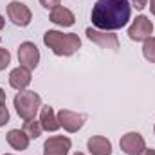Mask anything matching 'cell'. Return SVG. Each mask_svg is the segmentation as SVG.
Here are the masks:
<instances>
[{"label":"cell","instance_id":"cell-3","mask_svg":"<svg viewBox=\"0 0 155 155\" xmlns=\"http://www.w3.org/2000/svg\"><path fill=\"white\" fill-rule=\"evenodd\" d=\"M13 103H15V110H16L18 117H22L24 121L35 119L38 110L41 108V97L35 90H22V92H18L15 96Z\"/></svg>","mask_w":155,"mask_h":155},{"label":"cell","instance_id":"cell-21","mask_svg":"<svg viewBox=\"0 0 155 155\" xmlns=\"http://www.w3.org/2000/svg\"><path fill=\"white\" fill-rule=\"evenodd\" d=\"M130 4H132V7H135V9H144L146 5H148V0H130Z\"/></svg>","mask_w":155,"mask_h":155},{"label":"cell","instance_id":"cell-27","mask_svg":"<svg viewBox=\"0 0 155 155\" xmlns=\"http://www.w3.org/2000/svg\"><path fill=\"white\" fill-rule=\"evenodd\" d=\"M4 155H13V153H4Z\"/></svg>","mask_w":155,"mask_h":155},{"label":"cell","instance_id":"cell-26","mask_svg":"<svg viewBox=\"0 0 155 155\" xmlns=\"http://www.w3.org/2000/svg\"><path fill=\"white\" fill-rule=\"evenodd\" d=\"M74 155H85V153H81V152H76V153H74Z\"/></svg>","mask_w":155,"mask_h":155},{"label":"cell","instance_id":"cell-5","mask_svg":"<svg viewBox=\"0 0 155 155\" xmlns=\"http://www.w3.org/2000/svg\"><path fill=\"white\" fill-rule=\"evenodd\" d=\"M7 16L18 27H27L31 24V20H33L31 9L24 2H18V0H13V2L7 4Z\"/></svg>","mask_w":155,"mask_h":155},{"label":"cell","instance_id":"cell-22","mask_svg":"<svg viewBox=\"0 0 155 155\" xmlns=\"http://www.w3.org/2000/svg\"><path fill=\"white\" fill-rule=\"evenodd\" d=\"M5 99H7V96H5V90L0 87V107H4V105H5Z\"/></svg>","mask_w":155,"mask_h":155},{"label":"cell","instance_id":"cell-1","mask_svg":"<svg viewBox=\"0 0 155 155\" xmlns=\"http://www.w3.org/2000/svg\"><path fill=\"white\" fill-rule=\"evenodd\" d=\"M132 16L130 0H97L92 7L90 20L99 31H117L123 29Z\"/></svg>","mask_w":155,"mask_h":155},{"label":"cell","instance_id":"cell-16","mask_svg":"<svg viewBox=\"0 0 155 155\" xmlns=\"http://www.w3.org/2000/svg\"><path fill=\"white\" fill-rule=\"evenodd\" d=\"M22 130L27 134L29 139H38L40 135H41V132H43L41 123L36 121V119H27V121H24V128H22Z\"/></svg>","mask_w":155,"mask_h":155},{"label":"cell","instance_id":"cell-28","mask_svg":"<svg viewBox=\"0 0 155 155\" xmlns=\"http://www.w3.org/2000/svg\"><path fill=\"white\" fill-rule=\"evenodd\" d=\"M153 134H155V126H153Z\"/></svg>","mask_w":155,"mask_h":155},{"label":"cell","instance_id":"cell-9","mask_svg":"<svg viewBox=\"0 0 155 155\" xmlns=\"http://www.w3.org/2000/svg\"><path fill=\"white\" fill-rule=\"evenodd\" d=\"M119 148H121L123 153L126 155H137L146 148V141H144V137L139 132H128V134H124L121 137Z\"/></svg>","mask_w":155,"mask_h":155},{"label":"cell","instance_id":"cell-18","mask_svg":"<svg viewBox=\"0 0 155 155\" xmlns=\"http://www.w3.org/2000/svg\"><path fill=\"white\" fill-rule=\"evenodd\" d=\"M11 63V52L4 47H0V71H4Z\"/></svg>","mask_w":155,"mask_h":155},{"label":"cell","instance_id":"cell-4","mask_svg":"<svg viewBox=\"0 0 155 155\" xmlns=\"http://www.w3.org/2000/svg\"><path fill=\"white\" fill-rule=\"evenodd\" d=\"M56 116H58L60 128H63L69 134H76L78 130H81L85 121H87L85 114H79V112H74V110H67V108H61Z\"/></svg>","mask_w":155,"mask_h":155},{"label":"cell","instance_id":"cell-25","mask_svg":"<svg viewBox=\"0 0 155 155\" xmlns=\"http://www.w3.org/2000/svg\"><path fill=\"white\" fill-rule=\"evenodd\" d=\"M4 25H5V20H4V16H2V15H0V31H2V29H4Z\"/></svg>","mask_w":155,"mask_h":155},{"label":"cell","instance_id":"cell-11","mask_svg":"<svg viewBox=\"0 0 155 155\" xmlns=\"http://www.w3.org/2000/svg\"><path fill=\"white\" fill-rule=\"evenodd\" d=\"M31 81H33L31 71L25 69V67H22V65L16 67V69H13V71L9 72V85H11L15 90H18V92L27 90V87L31 85Z\"/></svg>","mask_w":155,"mask_h":155},{"label":"cell","instance_id":"cell-14","mask_svg":"<svg viewBox=\"0 0 155 155\" xmlns=\"http://www.w3.org/2000/svg\"><path fill=\"white\" fill-rule=\"evenodd\" d=\"M5 141H7V144H9L13 150L24 152V150H27V146H29V141H31V139L27 137V134H25L24 130H20V128H13V130H9V132H7Z\"/></svg>","mask_w":155,"mask_h":155},{"label":"cell","instance_id":"cell-20","mask_svg":"<svg viewBox=\"0 0 155 155\" xmlns=\"http://www.w3.org/2000/svg\"><path fill=\"white\" fill-rule=\"evenodd\" d=\"M40 4H41L45 9H54V7L61 5V0H40Z\"/></svg>","mask_w":155,"mask_h":155},{"label":"cell","instance_id":"cell-10","mask_svg":"<svg viewBox=\"0 0 155 155\" xmlns=\"http://www.w3.org/2000/svg\"><path fill=\"white\" fill-rule=\"evenodd\" d=\"M72 141L65 135H52L43 144V155H69Z\"/></svg>","mask_w":155,"mask_h":155},{"label":"cell","instance_id":"cell-24","mask_svg":"<svg viewBox=\"0 0 155 155\" xmlns=\"http://www.w3.org/2000/svg\"><path fill=\"white\" fill-rule=\"evenodd\" d=\"M150 11H152V15L155 16V0H150Z\"/></svg>","mask_w":155,"mask_h":155},{"label":"cell","instance_id":"cell-19","mask_svg":"<svg viewBox=\"0 0 155 155\" xmlns=\"http://www.w3.org/2000/svg\"><path fill=\"white\" fill-rule=\"evenodd\" d=\"M9 110H7V107L4 105V107H0V126H5L7 123H9Z\"/></svg>","mask_w":155,"mask_h":155},{"label":"cell","instance_id":"cell-15","mask_svg":"<svg viewBox=\"0 0 155 155\" xmlns=\"http://www.w3.org/2000/svg\"><path fill=\"white\" fill-rule=\"evenodd\" d=\"M40 123H41V128L45 132H56L60 128V123H58V116L54 112L52 107H41L40 110Z\"/></svg>","mask_w":155,"mask_h":155},{"label":"cell","instance_id":"cell-23","mask_svg":"<svg viewBox=\"0 0 155 155\" xmlns=\"http://www.w3.org/2000/svg\"><path fill=\"white\" fill-rule=\"evenodd\" d=\"M137 155H155V150L153 148H144L141 153H137Z\"/></svg>","mask_w":155,"mask_h":155},{"label":"cell","instance_id":"cell-12","mask_svg":"<svg viewBox=\"0 0 155 155\" xmlns=\"http://www.w3.org/2000/svg\"><path fill=\"white\" fill-rule=\"evenodd\" d=\"M49 18H51L52 24H56V25H60V27H71V25H74V22H76L74 13H72L69 7H63V5H58V7L51 9Z\"/></svg>","mask_w":155,"mask_h":155},{"label":"cell","instance_id":"cell-7","mask_svg":"<svg viewBox=\"0 0 155 155\" xmlns=\"http://www.w3.org/2000/svg\"><path fill=\"white\" fill-rule=\"evenodd\" d=\"M18 63L29 71H35L40 63V49L33 41H22L18 47Z\"/></svg>","mask_w":155,"mask_h":155},{"label":"cell","instance_id":"cell-17","mask_svg":"<svg viewBox=\"0 0 155 155\" xmlns=\"http://www.w3.org/2000/svg\"><path fill=\"white\" fill-rule=\"evenodd\" d=\"M143 56L150 63H155V36H150L143 41Z\"/></svg>","mask_w":155,"mask_h":155},{"label":"cell","instance_id":"cell-2","mask_svg":"<svg viewBox=\"0 0 155 155\" xmlns=\"http://www.w3.org/2000/svg\"><path fill=\"white\" fill-rule=\"evenodd\" d=\"M43 43L56 56H72L81 47V38L76 33H60L51 29L43 35Z\"/></svg>","mask_w":155,"mask_h":155},{"label":"cell","instance_id":"cell-6","mask_svg":"<svg viewBox=\"0 0 155 155\" xmlns=\"http://www.w3.org/2000/svg\"><path fill=\"white\" fill-rule=\"evenodd\" d=\"M152 33H153V24L144 15L135 16V20L128 27V36H130V40H134V41H144V40H148L152 36Z\"/></svg>","mask_w":155,"mask_h":155},{"label":"cell","instance_id":"cell-13","mask_svg":"<svg viewBox=\"0 0 155 155\" xmlns=\"http://www.w3.org/2000/svg\"><path fill=\"white\" fill-rule=\"evenodd\" d=\"M87 148L90 155H112V143L103 135H92L87 141Z\"/></svg>","mask_w":155,"mask_h":155},{"label":"cell","instance_id":"cell-8","mask_svg":"<svg viewBox=\"0 0 155 155\" xmlns=\"http://www.w3.org/2000/svg\"><path fill=\"white\" fill-rule=\"evenodd\" d=\"M87 38L90 41H94L96 45L103 47V49H110V51H117L119 49V40L112 31H99V29H92V27H87L85 31Z\"/></svg>","mask_w":155,"mask_h":155}]
</instances>
